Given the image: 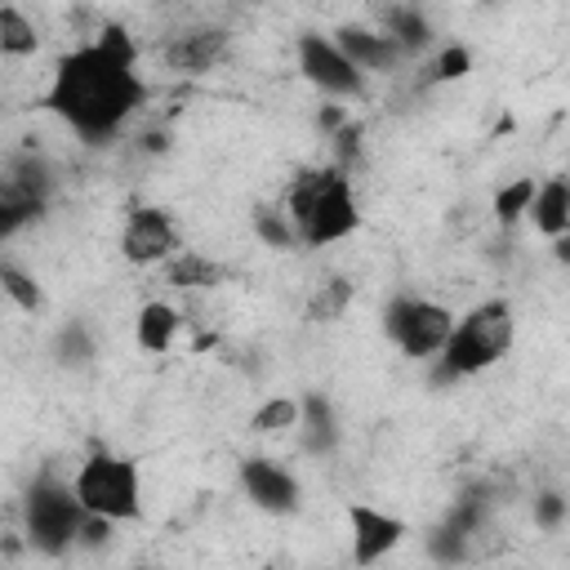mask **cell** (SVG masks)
<instances>
[{
  "label": "cell",
  "instance_id": "52a82bcc",
  "mask_svg": "<svg viewBox=\"0 0 570 570\" xmlns=\"http://www.w3.org/2000/svg\"><path fill=\"white\" fill-rule=\"evenodd\" d=\"M298 71L312 89H321L325 98L334 102H347V98H365V71L343 53V45L334 36H321V31H303L298 45Z\"/></svg>",
  "mask_w": 570,
  "mask_h": 570
},
{
  "label": "cell",
  "instance_id": "6da1fadb",
  "mask_svg": "<svg viewBox=\"0 0 570 570\" xmlns=\"http://www.w3.org/2000/svg\"><path fill=\"white\" fill-rule=\"evenodd\" d=\"M147 85L138 76V40L129 27L107 22L98 36L80 40L53 62L40 107L53 111L85 142L116 138L134 111H142Z\"/></svg>",
  "mask_w": 570,
  "mask_h": 570
},
{
  "label": "cell",
  "instance_id": "484cf974",
  "mask_svg": "<svg viewBox=\"0 0 570 570\" xmlns=\"http://www.w3.org/2000/svg\"><path fill=\"white\" fill-rule=\"evenodd\" d=\"M485 4H499V0H485Z\"/></svg>",
  "mask_w": 570,
  "mask_h": 570
},
{
  "label": "cell",
  "instance_id": "3957f363",
  "mask_svg": "<svg viewBox=\"0 0 570 570\" xmlns=\"http://www.w3.org/2000/svg\"><path fill=\"white\" fill-rule=\"evenodd\" d=\"M517 343V312L508 298H485L454 321L445 352L436 356L441 379H472L499 365Z\"/></svg>",
  "mask_w": 570,
  "mask_h": 570
},
{
  "label": "cell",
  "instance_id": "9a60e30c",
  "mask_svg": "<svg viewBox=\"0 0 570 570\" xmlns=\"http://www.w3.org/2000/svg\"><path fill=\"white\" fill-rule=\"evenodd\" d=\"M165 281L174 289H214L223 281V263H214L209 254L200 249H178L169 263H165Z\"/></svg>",
  "mask_w": 570,
  "mask_h": 570
},
{
  "label": "cell",
  "instance_id": "7c38bea8",
  "mask_svg": "<svg viewBox=\"0 0 570 570\" xmlns=\"http://www.w3.org/2000/svg\"><path fill=\"white\" fill-rule=\"evenodd\" d=\"M334 40L343 45V53H347L365 76H370V71H392V67L405 58V49H401L387 31H370V27H338Z\"/></svg>",
  "mask_w": 570,
  "mask_h": 570
},
{
  "label": "cell",
  "instance_id": "cb8c5ba5",
  "mask_svg": "<svg viewBox=\"0 0 570 570\" xmlns=\"http://www.w3.org/2000/svg\"><path fill=\"white\" fill-rule=\"evenodd\" d=\"M548 245H552V258H557L561 267H570V232H561V236H552Z\"/></svg>",
  "mask_w": 570,
  "mask_h": 570
},
{
  "label": "cell",
  "instance_id": "8fae6325",
  "mask_svg": "<svg viewBox=\"0 0 570 570\" xmlns=\"http://www.w3.org/2000/svg\"><path fill=\"white\" fill-rule=\"evenodd\" d=\"M347 525H352V557L361 566L383 561L401 539H405V521L374 508V503H352L347 508Z\"/></svg>",
  "mask_w": 570,
  "mask_h": 570
},
{
  "label": "cell",
  "instance_id": "9c48e42d",
  "mask_svg": "<svg viewBox=\"0 0 570 570\" xmlns=\"http://www.w3.org/2000/svg\"><path fill=\"white\" fill-rule=\"evenodd\" d=\"M223 58H227V31L223 27H187V31H174L160 45L165 71H178V76L214 71Z\"/></svg>",
  "mask_w": 570,
  "mask_h": 570
},
{
  "label": "cell",
  "instance_id": "44dd1931",
  "mask_svg": "<svg viewBox=\"0 0 570 570\" xmlns=\"http://www.w3.org/2000/svg\"><path fill=\"white\" fill-rule=\"evenodd\" d=\"M534 191H539V183L534 178H512V183H503L499 191H494V218L503 223V227H512V223H521L525 214H530V205H534Z\"/></svg>",
  "mask_w": 570,
  "mask_h": 570
},
{
  "label": "cell",
  "instance_id": "7a4b0ae2",
  "mask_svg": "<svg viewBox=\"0 0 570 570\" xmlns=\"http://www.w3.org/2000/svg\"><path fill=\"white\" fill-rule=\"evenodd\" d=\"M281 209H285L298 245H312V249L338 245V240H347L361 227V205H356L352 178L334 160L294 174L289 187H285Z\"/></svg>",
  "mask_w": 570,
  "mask_h": 570
},
{
  "label": "cell",
  "instance_id": "603a6c76",
  "mask_svg": "<svg viewBox=\"0 0 570 570\" xmlns=\"http://www.w3.org/2000/svg\"><path fill=\"white\" fill-rule=\"evenodd\" d=\"M254 232H258L272 249H285V245L298 240L294 227H289V218H285V209H258V214H254Z\"/></svg>",
  "mask_w": 570,
  "mask_h": 570
},
{
  "label": "cell",
  "instance_id": "d6986e66",
  "mask_svg": "<svg viewBox=\"0 0 570 570\" xmlns=\"http://www.w3.org/2000/svg\"><path fill=\"white\" fill-rule=\"evenodd\" d=\"M383 31L405 49V53H419V49H428V40H432V27H428V18L419 13V9H405V4H396V9H387V18H383Z\"/></svg>",
  "mask_w": 570,
  "mask_h": 570
},
{
  "label": "cell",
  "instance_id": "5b68a950",
  "mask_svg": "<svg viewBox=\"0 0 570 570\" xmlns=\"http://www.w3.org/2000/svg\"><path fill=\"white\" fill-rule=\"evenodd\" d=\"M22 517H27V539L31 548L58 557L62 548L80 543V525H85V503L76 499L71 481L58 476H40L27 499H22Z\"/></svg>",
  "mask_w": 570,
  "mask_h": 570
},
{
  "label": "cell",
  "instance_id": "d4e9b609",
  "mask_svg": "<svg viewBox=\"0 0 570 570\" xmlns=\"http://www.w3.org/2000/svg\"><path fill=\"white\" fill-rule=\"evenodd\" d=\"M561 517V503H557V494H543V503H539V521L543 525H552Z\"/></svg>",
  "mask_w": 570,
  "mask_h": 570
},
{
  "label": "cell",
  "instance_id": "8992f818",
  "mask_svg": "<svg viewBox=\"0 0 570 570\" xmlns=\"http://www.w3.org/2000/svg\"><path fill=\"white\" fill-rule=\"evenodd\" d=\"M454 312L436 298H414V294H401L387 303V338L410 356V361H436L454 334Z\"/></svg>",
  "mask_w": 570,
  "mask_h": 570
},
{
  "label": "cell",
  "instance_id": "ac0fdd59",
  "mask_svg": "<svg viewBox=\"0 0 570 570\" xmlns=\"http://www.w3.org/2000/svg\"><path fill=\"white\" fill-rule=\"evenodd\" d=\"M298 419H303V401H294V396H267L249 414V432L254 436H285V432H298Z\"/></svg>",
  "mask_w": 570,
  "mask_h": 570
},
{
  "label": "cell",
  "instance_id": "ba28073f",
  "mask_svg": "<svg viewBox=\"0 0 570 570\" xmlns=\"http://www.w3.org/2000/svg\"><path fill=\"white\" fill-rule=\"evenodd\" d=\"M183 249V232L169 209L160 205H134L120 223V258L134 267H165Z\"/></svg>",
  "mask_w": 570,
  "mask_h": 570
},
{
  "label": "cell",
  "instance_id": "ffe728a7",
  "mask_svg": "<svg viewBox=\"0 0 570 570\" xmlns=\"http://www.w3.org/2000/svg\"><path fill=\"white\" fill-rule=\"evenodd\" d=\"M0 289L9 294V303L13 307H22V312H45V289H40V281L31 276V272H22L13 258H4L0 263Z\"/></svg>",
  "mask_w": 570,
  "mask_h": 570
},
{
  "label": "cell",
  "instance_id": "30bf717a",
  "mask_svg": "<svg viewBox=\"0 0 570 570\" xmlns=\"http://www.w3.org/2000/svg\"><path fill=\"white\" fill-rule=\"evenodd\" d=\"M240 490L249 494V503H254V508L276 512V517L294 512V508H298V499H303V490H298L294 472H289V468H281L276 459H258V454L240 463Z\"/></svg>",
  "mask_w": 570,
  "mask_h": 570
},
{
  "label": "cell",
  "instance_id": "7402d4cb",
  "mask_svg": "<svg viewBox=\"0 0 570 570\" xmlns=\"http://www.w3.org/2000/svg\"><path fill=\"white\" fill-rule=\"evenodd\" d=\"M472 71V49L468 45H445V49H436V58H432V80H463Z\"/></svg>",
  "mask_w": 570,
  "mask_h": 570
},
{
  "label": "cell",
  "instance_id": "2e32d148",
  "mask_svg": "<svg viewBox=\"0 0 570 570\" xmlns=\"http://www.w3.org/2000/svg\"><path fill=\"white\" fill-rule=\"evenodd\" d=\"M352 298H356V285L347 276H325V281L312 285V294L303 303V316L312 325H330V321H338L352 307Z\"/></svg>",
  "mask_w": 570,
  "mask_h": 570
},
{
  "label": "cell",
  "instance_id": "e0dca14e",
  "mask_svg": "<svg viewBox=\"0 0 570 570\" xmlns=\"http://www.w3.org/2000/svg\"><path fill=\"white\" fill-rule=\"evenodd\" d=\"M36 49H40L36 22H31L13 0H4V4H0V53H4L9 62H18V58H31Z\"/></svg>",
  "mask_w": 570,
  "mask_h": 570
},
{
  "label": "cell",
  "instance_id": "5bb4252c",
  "mask_svg": "<svg viewBox=\"0 0 570 570\" xmlns=\"http://www.w3.org/2000/svg\"><path fill=\"white\" fill-rule=\"evenodd\" d=\"M525 218H530V227H534L543 240L570 232V178H543Z\"/></svg>",
  "mask_w": 570,
  "mask_h": 570
},
{
  "label": "cell",
  "instance_id": "277c9868",
  "mask_svg": "<svg viewBox=\"0 0 570 570\" xmlns=\"http://www.w3.org/2000/svg\"><path fill=\"white\" fill-rule=\"evenodd\" d=\"M76 499L85 503V512L111 517V521H138L142 517V476L138 463L116 454V450H94L76 476Z\"/></svg>",
  "mask_w": 570,
  "mask_h": 570
},
{
  "label": "cell",
  "instance_id": "4fadbf2b",
  "mask_svg": "<svg viewBox=\"0 0 570 570\" xmlns=\"http://www.w3.org/2000/svg\"><path fill=\"white\" fill-rule=\"evenodd\" d=\"M178 330H183V316H178V307L165 303V298H147V303L138 307V316H134V343H138L142 352H151V356H165V352L174 347Z\"/></svg>",
  "mask_w": 570,
  "mask_h": 570
}]
</instances>
